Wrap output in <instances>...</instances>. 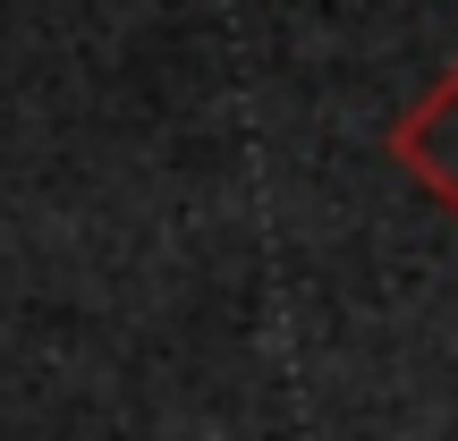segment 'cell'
Returning <instances> with one entry per match:
<instances>
[{
    "label": "cell",
    "instance_id": "6da1fadb",
    "mask_svg": "<svg viewBox=\"0 0 458 441\" xmlns=\"http://www.w3.org/2000/svg\"><path fill=\"white\" fill-rule=\"evenodd\" d=\"M391 162L458 221V60L391 119Z\"/></svg>",
    "mask_w": 458,
    "mask_h": 441
}]
</instances>
